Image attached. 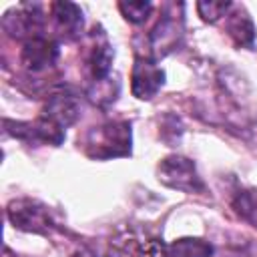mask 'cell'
I'll use <instances>...</instances> for the list:
<instances>
[{
    "label": "cell",
    "instance_id": "cell-4",
    "mask_svg": "<svg viewBox=\"0 0 257 257\" xmlns=\"http://www.w3.org/2000/svg\"><path fill=\"white\" fill-rule=\"evenodd\" d=\"M169 245L155 237L122 233L110 241L112 257H167Z\"/></svg>",
    "mask_w": 257,
    "mask_h": 257
},
{
    "label": "cell",
    "instance_id": "cell-1",
    "mask_svg": "<svg viewBox=\"0 0 257 257\" xmlns=\"http://www.w3.org/2000/svg\"><path fill=\"white\" fill-rule=\"evenodd\" d=\"M84 151L92 159H114L131 155V124L120 122H106L100 126H92L84 141Z\"/></svg>",
    "mask_w": 257,
    "mask_h": 257
},
{
    "label": "cell",
    "instance_id": "cell-11",
    "mask_svg": "<svg viewBox=\"0 0 257 257\" xmlns=\"http://www.w3.org/2000/svg\"><path fill=\"white\" fill-rule=\"evenodd\" d=\"M213 245L205 239L197 237H183L169 245L167 257H211Z\"/></svg>",
    "mask_w": 257,
    "mask_h": 257
},
{
    "label": "cell",
    "instance_id": "cell-7",
    "mask_svg": "<svg viewBox=\"0 0 257 257\" xmlns=\"http://www.w3.org/2000/svg\"><path fill=\"white\" fill-rule=\"evenodd\" d=\"M58 58V44L52 38L36 36L24 42L22 48V64L30 72H42L50 68Z\"/></svg>",
    "mask_w": 257,
    "mask_h": 257
},
{
    "label": "cell",
    "instance_id": "cell-12",
    "mask_svg": "<svg viewBox=\"0 0 257 257\" xmlns=\"http://www.w3.org/2000/svg\"><path fill=\"white\" fill-rule=\"evenodd\" d=\"M231 207L233 211L247 223L251 225H257V189L251 187V189H241L233 201H231Z\"/></svg>",
    "mask_w": 257,
    "mask_h": 257
},
{
    "label": "cell",
    "instance_id": "cell-3",
    "mask_svg": "<svg viewBox=\"0 0 257 257\" xmlns=\"http://www.w3.org/2000/svg\"><path fill=\"white\" fill-rule=\"evenodd\" d=\"M8 219L16 229L28 233H42L48 235L54 229V221L44 205L32 199H16L8 205Z\"/></svg>",
    "mask_w": 257,
    "mask_h": 257
},
{
    "label": "cell",
    "instance_id": "cell-5",
    "mask_svg": "<svg viewBox=\"0 0 257 257\" xmlns=\"http://www.w3.org/2000/svg\"><path fill=\"white\" fill-rule=\"evenodd\" d=\"M163 82H165L163 68H159L157 62L151 56H137L133 72H131V90H133V94L141 100H149L159 92Z\"/></svg>",
    "mask_w": 257,
    "mask_h": 257
},
{
    "label": "cell",
    "instance_id": "cell-6",
    "mask_svg": "<svg viewBox=\"0 0 257 257\" xmlns=\"http://www.w3.org/2000/svg\"><path fill=\"white\" fill-rule=\"evenodd\" d=\"M78 114H80V100H78V96L72 90L60 88V90H56V92H52L48 96L42 116L64 128V126L72 124L78 118Z\"/></svg>",
    "mask_w": 257,
    "mask_h": 257
},
{
    "label": "cell",
    "instance_id": "cell-13",
    "mask_svg": "<svg viewBox=\"0 0 257 257\" xmlns=\"http://www.w3.org/2000/svg\"><path fill=\"white\" fill-rule=\"evenodd\" d=\"M112 58H114V52L112 48L106 44V42H100L94 46L92 54H90V72H92V78L94 80H104L108 78L110 74V64H112Z\"/></svg>",
    "mask_w": 257,
    "mask_h": 257
},
{
    "label": "cell",
    "instance_id": "cell-9",
    "mask_svg": "<svg viewBox=\"0 0 257 257\" xmlns=\"http://www.w3.org/2000/svg\"><path fill=\"white\" fill-rule=\"evenodd\" d=\"M52 18L56 22V28L68 36L74 38L82 30V10L72 2H54L50 6Z\"/></svg>",
    "mask_w": 257,
    "mask_h": 257
},
{
    "label": "cell",
    "instance_id": "cell-2",
    "mask_svg": "<svg viewBox=\"0 0 257 257\" xmlns=\"http://www.w3.org/2000/svg\"><path fill=\"white\" fill-rule=\"evenodd\" d=\"M157 175L163 185L175 191H181V193H203L205 191V183L199 177L195 163L187 157H181V155L165 157L159 163Z\"/></svg>",
    "mask_w": 257,
    "mask_h": 257
},
{
    "label": "cell",
    "instance_id": "cell-14",
    "mask_svg": "<svg viewBox=\"0 0 257 257\" xmlns=\"http://www.w3.org/2000/svg\"><path fill=\"white\" fill-rule=\"evenodd\" d=\"M118 10L122 12V16L128 20V22H145L147 16L151 14L153 10V4L151 2H120L118 4Z\"/></svg>",
    "mask_w": 257,
    "mask_h": 257
},
{
    "label": "cell",
    "instance_id": "cell-8",
    "mask_svg": "<svg viewBox=\"0 0 257 257\" xmlns=\"http://www.w3.org/2000/svg\"><path fill=\"white\" fill-rule=\"evenodd\" d=\"M179 40H181V26L177 24V18L173 16H165L163 20H159L155 30L151 32V46L157 56L159 54L165 56L167 52L175 50Z\"/></svg>",
    "mask_w": 257,
    "mask_h": 257
},
{
    "label": "cell",
    "instance_id": "cell-15",
    "mask_svg": "<svg viewBox=\"0 0 257 257\" xmlns=\"http://www.w3.org/2000/svg\"><path fill=\"white\" fill-rule=\"evenodd\" d=\"M229 8H233L231 2H197V10L205 22H217L229 12Z\"/></svg>",
    "mask_w": 257,
    "mask_h": 257
},
{
    "label": "cell",
    "instance_id": "cell-10",
    "mask_svg": "<svg viewBox=\"0 0 257 257\" xmlns=\"http://www.w3.org/2000/svg\"><path fill=\"white\" fill-rule=\"evenodd\" d=\"M227 30H229V36L235 40V44L245 46V48H253V44H255V26H253V20L249 18V14L243 8L229 14Z\"/></svg>",
    "mask_w": 257,
    "mask_h": 257
}]
</instances>
